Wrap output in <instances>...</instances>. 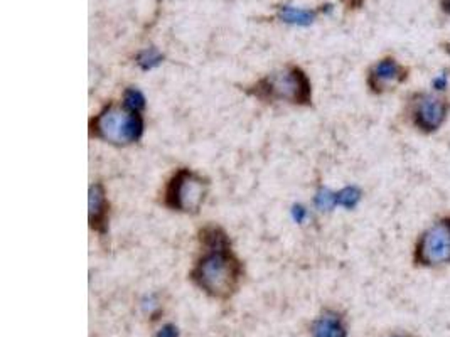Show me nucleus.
I'll list each match as a JSON object with an SVG mask.
<instances>
[{"label":"nucleus","instance_id":"12","mask_svg":"<svg viewBox=\"0 0 450 337\" xmlns=\"http://www.w3.org/2000/svg\"><path fill=\"white\" fill-rule=\"evenodd\" d=\"M137 62H139L140 68L148 71V69H154L155 66H159L160 62H162V54H160L159 51L154 48L146 49V51H142L139 56H137Z\"/></svg>","mask_w":450,"mask_h":337},{"label":"nucleus","instance_id":"5","mask_svg":"<svg viewBox=\"0 0 450 337\" xmlns=\"http://www.w3.org/2000/svg\"><path fill=\"white\" fill-rule=\"evenodd\" d=\"M415 258L426 266L447 263L450 260V225L440 221L426 230L418 241Z\"/></svg>","mask_w":450,"mask_h":337},{"label":"nucleus","instance_id":"15","mask_svg":"<svg viewBox=\"0 0 450 337\" xmlns=\"http://www.w3.org/2000/svg\"><path fill=\"white\" fill-rule=\"evenodd\" d=\"M157 337H179V331H178V327H175V325L167 324V325H164L162 329H160Z\"/></svg>","mask_w":450,"mask_h":337},{"label":"nucleus","instance_id":"1","mask_svg":"<svg viewBox=\"0 0 450 337\" xmlns=\"http://www.w3.org/2000/svg\"><path fill=\"white\" fill-rule=\"evenodd\" d=\"M205 254L196 263L191 278L199 288L214 299H230L240 285L243 270L232 252L228 236L216 226H207L201 231Z\"/></svg>","mask_w":450,"mask_h":337},{"label":"nucleus","instance_id":"11","mask_svg":"<svg viewBox=\"0 0 450 337\" xmlns=\"http://www.w3.org/2000/svg\"><path fill=\"white\" fill-rule=\"evenodd\" d=\"M359 199H361V191L353 186L344 187L343 191L336 193V201H338V205L347 207V209H353V207L358 206Z\"/></svg>","mask_w":450,"mask_h":337},{"label":"nucleus","instance_id":"10","mask_svg":"<svg viewBox=\"0 0 450 337\" xmlns=\"http://www.w3.org/2000/svg\"><path fill=\"white\" fill-rule=\"evenodd\" d=\"M317 12L314 10H305V9H295V7H282L279 17L287 24H297V26H311L314 22Z\"/></svg>","mask_w":450,"mask_h":337},{"label":"nucleus","instance_id":"6","mask_svg":"<svg viewBox=\"0 0 450 337\" xmlns=\"http://www.w3.org/2000/svg\"><path fill=\"white\" fill-rule=\"evenodd\" d=\"M449 115V105L442 98L420 95L413 107V121L420 130L435 132Z\"/></svg>","mask_w":450,"mask_h":337},{"label":"nucleus","instance_id":"18","mask_svg":"<svg viewBox=\"0 0 450 337\" xmlns=\"http://www.w3.org/2000/svg\"><path fill=\"white\" fill-rule=\"evenodd\" d=\"M344 3H346L347 7H351V9H356V7H359L363 3V0H343Z\"/></svg>","mask_w":450,"mask_h":337},{"label":"nucleus","instance_id":"8","mask_svg":"<svg viewBox=\"0 0 450 337\" xmlns=\"http://www.w3.org/2000/svg\"><path fill=\"white\" fill-rule=\"evenodd\" d=\"M108 202L105 187L101 184H93L89 187V226L98 233L107 231Z\"/></svg>","mask_w":450,"mask_h":337},{"label":"nucleus","instance_id":"7","mask_svg":"<svg viewBox=\"0 0 450 337\" xmlns=\"http://www.w3.org/2000/svg\"><path fill=\"white\" fill-rule=\"evenodd\" d=\"M406 76H408V73L401 64H398L391 58H386V60H381L378 64L373 66L370 76H367V85L371 86L373 92L381 93L388 89L390 86L405 81Z\"/></svg>","mask_w":450,"mask_h":337},{"label":"nucleus","instance_id":"17","mask_svg":"<svg viewBox=\"0 0 450 337\" xmlns=\"http://www.w3.org/2000/svg\"><path fill=\"white\" fill-rule=\"evenodd\" d=\"M292 214H293V219H295L297 223H304L305 216H307V211H305L302 206H293Z\"/></svg>","mask_w":450,"mask_h":337},{"label":"nucleus","instance_id":"4","mask_svg":"<svg viewBox=\"0 0 450 337\" xmlns=\"http://www.w3.org/2000/svg\"><path fill=\"white\" fill-rule=\"evenodd\" d=\"M207 191L206 179L198 175L189 168H181L172 175L167 184L164 202L167 207L181 213H198L205 202Z\"/></svg>","mask_w":450,"mask_h":337},{"label":"nucleus","instance_id":"13","mask_svg":"<svg viewBox=\"0 0 450 337\" xmlns=\"http://www.w3.org/2000/svg\"><path fill=\"white\" fill-rule=\"evenodd\" d=\"M123 105L134 112H140L146 108V98L137 88H128L123 95Z\"/></svg>","mask_w":450,"mask_h":337},{"label":"nucleus","instance_id":"2","mask_svg":"<svg viewBox=\"0 0 450 337\" xmlns=\"http://www.w3.org/2000/svg\"><path fill=\"white\" fill-rule=\"evenodd\" d=\"M92 137L115 145L134 144L144 133V119L140 112L110 103L89 121Z\"/></svg>","mask_w":450,"mask_h":337},{"label":"nucleus","instance_id":"3","mask_svg":"<svg viewBox=\"0 0 450 337\" xmlns=\"http://www.w3.org/2000/svg\"><path fill=\"white\" fill-rule=\"evenodd\" d=\"M252 93L263 100H285L297 105H309L312 100L311 81L302 69L295 66L260 80L253 86Z\"/></svg>","mask_w":450,"mask_h":337},{"label":"nucleus","instance_id":"14","mask_svg":"<svg viewBox=\"0 0 450 337\" xmlns=\"http://www.w3.org/2000/svg\"><path fill=\"white\" fill-rule=\"evenodd\" d=\"M315 205L322 211L332 209V207L338 205V201H336V193H331V191L327 189H320L315 196Z\"/></svg>","mask_w":450,"mask_h":337},{"label":"nucleus","instance_id":"9","mask_svg":"<svg viewBox=\"0 0 450 337\" xmlns=\"http://www.w3.org/2000/svg\"><path fill=\"white\" fill-rule=\"evenodd\" d=\"M346 327L336 312H324L312 324V337H346Z\"/></svg>","mask_w":450,"mask_h":337},{"label":"nucleus","instance_id":"16","mask_svg":"<svg viewBox=\"0 0 450 337\" xmlns=\"http://www.w3.org/2000/svg\"><path fill=\"white\" fill-rule=\"evenodd\" d=\"M449 83V76L447 74H438L435 80L432 81V86L437 89V92H442V89H445V86Z\"/></svg>","mask_w":450,"mask_h":337}]
</instances>
